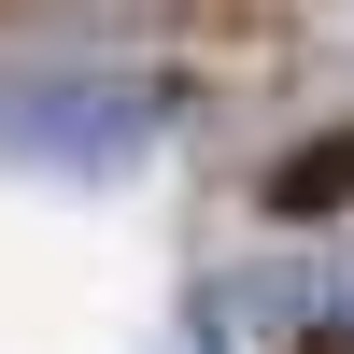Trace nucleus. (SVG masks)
I'll list each match as a JSON object with an SVG mask.
<instances>
[{
	"mask_svg": "<svg viewBox=\"0 0 354 354\" xmlns=\"http://www.w3.org/2000/svg\"><path fill=\"white\" fill-rule=\"evenodd\" d=\"M156 113H170L156 71H0V156L100 185V170H128L156 142Z\"/></svg>",
	"mask_w": 354,
	"mask_h": 354,
	"instance_id": "obj_1",
	"label": "nucleus"
},
{
	"mask_svg": "<svg viewBox=\"0 0 354 354\" xmlns=\"http://www.w3.org/2000/svg\"><path fill=\"white\" fill-rule=\"evenodd\" d=\"M270 213H354V128H326V142H283L270 156Z\"/></svg>",
	"mask_w": 354,
	"mask_h": 354,
	"instance_id": "obj_2",
	"label": "nucleus"
}]
</instances>
